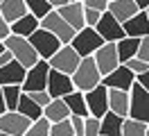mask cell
<instances>
[{"mask_svg": "<svg viewBox=\"0 0 149 136\" xmlns=\"http://www.w3.org/2000/svg\"><path fill=\"white\" fill-rule=\"evenodd\" d=\"M11 59H14V57H11V52L7 50V48H5V50L0 52V66H5V63H9Z\"/></svg>", "mask_w": 149, "mask_h": 136, "instance_id": "60d3db41", "label": "cell"}, {"mask_svg": "<svg viewBox=\"0 0 149 136\" xmlns=\"http://www.w3.org/2000/svg\"><path fill=\"white\" fill-rule=\"evenodd\" d=\"M70 80H72L74 91H81V93H84V91L95 89V86L102 82V75L97 70L93 57H81V59H79V66H77L74 73L70 75Z\"/></svg>", "mask_w": 149, "mask_h": 136, "instance_id": "6da1fadb", "label": "cell"}, {"mask_svg": "<svg viewBox=\"0 0 149 136\" xmlns=\"http://www.w3.org/2000/svg\"><path fill=\"white\" fill-rule=\"evenodd\" d=\"M50 136H74L70 120H61V123H50Z\"/></svg>", "mask_w": 149, "mask_h": 136, "instance_id": "4dcf8cb0", "label": "cell"}, {"mask_svg": "<svg viewBox=\"0 0 149 136\" xmlns=\"http://www.w3.org/2000/svg\"><path fill=\"white\" fill-rule=\"evenodd\" d=\"M145 136H149V127H147V132H145Z\"/></svg>", "mask_w": 149, "mask_h": 136, "instance_id": "681fc988", "label": "cell"}, {"mask_svg": "<svg viewBox=\"0 0 149 136\" xmlns=\"http://www.w3.org/2000/svg\"><path fill=\"white\" fill-rule=\"evenodd\" d=\"M25 14H27L25 0H2V2H0V16L5 18L9 25L16 20V18L25 16Z\"/></svg>", "mask_w": 149, "mask_h": 136, "instance_id": "7402d4cb", "label": "cell"}, {"mask_svg": "<svg viewBox=\"0 0 149 136\" xmlns=\"http://www.w3.org/2000/svg\"><path fill=\"white\" fill-rule=\"evenodd\" d=\"M133 82H136V75L124 63H120L118 68H113L111 73H106L102 77V84L106 89H118V91H129L133 86Z\"/></svg>", "mask_w": 149, "mask_h": 136, "instance_id": "7c38bea8", "label": "cell"}, {"mask_svg": "<svg viewBox=\"0 0 149 136\" xmlns=\"http://www.w3.org/2000/svg\"><path fill=\"white\" fill-rule=\"evenodd\" d=\"M25 7H27V11L32 16H36L38 20L45 16L47 11H52V7H50L47 0H25Z\"/></svg>", "mask_w": 149, "mask_h": 136, "instance_id": "f546056e", "label": "cell"}, {"mask_svg": "<svg viewBox=\"0 0 149 136\" xmlns=\"http://www.w3.org/2000/svg\"><path fill=\"white\" fill-rule=\"evenodd\" d=\"M0 136H11V134H7V132H0Z\"/></svg>", "mask_w": 149, "mask_h": 136, "instance_id": "f6af8a7d", "label": "cell"}, {"mask_svg": "<svg viewBox=\"0 0 149 136\" xmlns=\"http://www.w3.org/2000/svg\"><path fill=\"white\" fill-rule=\"evenodd\" d=\"M84 100H86V109H88V116L102 118L109 111V89L104 86L102 82L91 91H84Z\"/></svg>", "mask_w": 149, "mask_h": 136, "instance_id": "9c48e42d", "label": "cell"}, {"mask_svg": "<svg viewBox=\"0 0 149 136\" xmlns=\"http://www.w3.org/2000/svg\"><path fill=\"white\" fill-rule=\"evenodd\" d=\"M47 73H50V63L45 59H38L34 66H29L25 70V80L20 84L23 93H34V91H45L47 84Z\"/></svg>", "mask_w": 149, "mask_h": 136, "instance_id": "8992f818", "label": "cell"}, {"mask_svg": "<svg viewBox=\"0 0 149 136\" xmlns=\"http://www.w3.org/2000/svg\"><path fill=\"white\" fill-rule=\"evenodd\" d=\"M122 30H124V34L127 36H147L149 34V20H147V14L145 11H138V14H133L129 20H124L122 23Z\"/></svg>", "mask_w": 149, "mask_h": 136, "instance_id": "e0dca14e", "label": "cell"}, {"mask_svg": "<svg viewBox=\"0 0 149 136\" xmlns=\"http://www.w3.org/2000/svg\"><path fill=\"white\" fill-rule=\"evenodd\" d=\"M102 36L95 32V27H81L79 32H74L72 41H70V45H72V50L79 57H91V54L102 45Z\"/></svg>", "mask_w": 149, "mask_h": 136, "instance_id": "52a82bcc", "label": "cell"}, {"mask_svg": "<svg viewBox=\"0 0 149 136\" xmlns=\"http://www.w3.org/2000/svg\"><path fill=\"white\" fill-rule=\"evenodd\" d=\"M2 45L7 48L11 52V57L16 59V61L27 70L29 66H34V63L38 61V54L34 52V48H32V43H29L25 36H14V34H9L5 41H2Z\"/></svg>", "mask_w": 149, "mask_h": 136, "instance_id": "7a4b0ae2", "label": "cell"}, {"mask_svg": "<svg viewBox=\"0 0 149 136\" xmlns=\"http://www.w3.org/2000/svg\"><path fill=\"white\" fill-rule=\"evenodd\" d=\"M84 136H100V118L95 116L84 118Z\"/></svg>", "mask_w": 149, "mask_h": 136, "instance_id": "1f68e13d", "label": "cell"}, {"mask_svg": "<svg viewBox=\"0 0 149 136\" xmlns=\"http://www.w3.org/2000/svg\"><path fill=\"white\" fill-rule=\"evenodd\" d=\"M79 59H81V57L72 50V45L65 43V45H61V48H59L50 59H47V63H50V68H52V70L65 73V75H72L74 68L79 66Z\"/></svg>", "mask_w": 149, "mask_h": 136, "instance_id": "ba28073f", "label": "cell"}, {"mask_svg": "<svg viewBox=\"0 0 149 136\" xmlns=\"http://www.w3.org/2000/svg\"><path fill=\"white\" fill-rule=\"evenodd\" d=\"M47 2H50V7H52V9H59L61 5H65L68 0H47Z\"/></svg>", "mask_w": 149, "mask_h": 136, "instance_id": "7bdbcfd3", "label": "cell"}, {"mask_svg": "<svg viewBox=\"0 0 149 136\" xmlns=\"http://www.w3.org/2000/svg\"><path fill=\"white\" fill-rule=\"evenodd\" d=\"M100 16H102V11L84 7V23H86V27H95V25H97V20H100Z\"/></svg>", "mask_w": 149, "mask_h": 136, "instance_id": "e575fe53", "label": "cell"}, {"mask_svg": "<svg viewBox=\"0 0 149 136\" xmlns=\"http://www.w3.org/2000/svg\"><path fill=\"white\" fill-rule=\"evenodd\" d=\"M16 111L23 113L25 118H29V120H36V118L43 116V109L38 107L27 93H20V100H18V104H16Z\"/></svg>", "mask_w": 149, "mask_h": 136, "instance_id": "d4e9b609", "label": "cell"}, {"mask_svg": "<svg viewBox=\"0 0 149 136\" xmlns=\"http://www.w3.org/2000/svg\"><path fill=\"white\" fill-rule=\"evenodd\" d=\"M124 66H127V68H129L133 75H140V73H145V70L149 68V63L142 61V59H138V57H131V59H127V61H124Z\"/></svg>", "mask_w": 149, "mask_h": 136, "instance_id": "d6a6232c", "label": "cell"}, {"mask_svg": "<svg viewBox=\"0 0 149 136\" xmlns=\"http://www.w3.org/2000/svg\"><path fill=\"white\" fill-rule=\"evenodd\" d=\"M2 50H5V45H2V43H0V52H2Z\"/></svg>", "mask_w": 149, "mask_h": 136, "instance_id": "c3c4849f", "label": "cell"}, {"mask_svg": "<svg viewBox=\"0 0 149 136\" xmlns=\"http://www.w3.org/2000/svg\"><path fill=\"white\" fill-rule=\"evenodd\" d=\"M63 102H65V107L70 109V116H81V118L88 116L86 100H84V93H81V91H70L68 95H63Z\"/></svg>", "mask_w": 149, "mask_h": 136, "instance_id": "cb8c5ba5", "label": "cell"}, {"mask_svg": "<svg viewBox=\"0 0 149 136\" xmlns=\"http://www.w3.org/2000/svg\"><path fill=\"white\" fill-rule=\"evenodd\" d=\"M0 2H2V0H0Z\"/></svg>", "mask_w": 149, "mask_h": 136, "instance_id": "f907efd6", "label": "cell"}, {"mask_svg": "<svg viewBox=\"0 0 149 136\" xmlns=\"http://www.w3.org/2000/svg\"><path fill=\"white\" fill-rule=\"evenodd\" d=\"M25 80V68L20 66L16 59H11L9 63L0 66V86H9V84H23Z\"/></svg>", "mask_w": 149, "mask_h": 136, "instance_id": "ac0fdd59", "label": "cell"}, {"mask_svg": "<svg viewBox=\"0 0 149 136\" xmlns=\"http://www.w3.org/2000/svg\"><path fill=\"white\" fill-rule=\"evenodd\" d=\"M34 30H38V18L36 16H32V14H25V16H20V18H16L14 23L9 25V32L14 36H25L27 39Z\"/></svg>", "mask_w": 149, "mask_h": 136, "instance_id": "44dd1931", "label": "cell"}, {"mask_svg": "<svg viewBox=\"0 0 149 136\" xmlns=\"http://www.w3.org/2000/svg\"><path fill=\"white\" fill-rule=\"evenodd\" d=\"M27 95H29L32 100H34V102H36V104H38L41 109H43V107L47 104V102L52 100V98H50V93H47V91H34V93H27Z\"/></svg>", "mask_w": 149, "mask_h": 136, "instance_id": "d590c367", "label": "cell"}, {"mask_svg": "<svg viewBox=\"0 0 149 136\" xmlns=\"http://www.w3.org/2000/svg\"><path fill=\"white\" fill-rule=\"evenodd\" d=\"M109 111H113L120 118L129 116V91L109 89Z\"/></svg>", "mask_w": 149, "mask_h": 136, "instance_id": "d6986e66", "label": "cell"}, {"mask_svg": "<svg viewBox=\"0 0 149 136\" xmlns=\"http://www.w3.org/2000/svg\"><path fill=\"white\" fill-rule=\"evenodd\" d=\"M43 118H47L50 123H61V120H68L70 118V109L65 107L63 98H52L43 107Z\"/></svg>", "mask_w": 149, "mask_h": 136, "instance_id": "ffe728a7", "label": "cell"}, {"mask_svg": "<svg viewBox=\"0 0 149 136\" xmlns=\"http://www.w3.org/2000/svg\"><path fill=\"white\" fill-rule=\"evenodd\" d=\"M106 11H109L118 23H124V20H129L133 14H138L140 9L136 7V2H133V0H109Z\"/></svg>", "mask_w": 149, "mask_h": 136, "instance_id": "2e32d148", "label": "cell"}, {"mask_svg": "<svg viewBox=\"0 0 149 136\" xmlns=\"http://www.w3.org/2000/svg\"><path fill=\"white\" fill-rule=\"evenodd\" d=\"M147 127H149V125L140 123V120H133V118H124V123H122V136H145Z\"/></svg>", "mask_w": 149, "mask_h": 136, "instance_id": "83f0119b", "label": "cell"}, {"mask_svg": "<svg viewBox=\"0 0 149 136\" xmlns=\"http://www.w3.org/2000/svg\"><path fill=\"white\" fill-rule=\"evenodd\" d=\"M27 41L32 43L34 52L38 54V59H45V61L59 50V48H61V41H59L54 34H50L47 30H43V27L34 30V32L27 36Z\"/></svg>", "mask_w": 149, "mask_h": 136, "instance_id": "277c9868", "label": "cell"}, {"mask_svg": "<svg viewBox=\"0 0 149 136\" xmlns=\"http://www.w3.org/2000/svg\"><path fill=\"white\" fill-rule=\"evenodd\" d=\"M38 27H43V30H47L50 34H54L56 39L61 41V45L70 43V41H72V36H74V30L68 25L61 16H59V11H56V9L47 11L45 16L38 20Z\"/></svg>", "mask_w": 149, "mask_h": 136, "instance_id": "5b68a950", "label": "cell"}, {"mask_svg": "<svg viewBox=\"0 0 149 136\" xmlns=\"http://www.w3.org/2000/svg\"><path fill=\"white\" fill-rule=\"evenodd\" d=\"M70 127H72V134L74 136H84V118L81 116H70Z\"/></svg>", "mask_w": 149, "mask_h": 136, "instance_id": "8d00e7d4", "label": "cell"}, {"mask_svg": "<svg viewBox=\"0 0 149 136\" xmlns=\"http://www.w3.org/2000/svg\"><path fill=\"white\" fill-rule=\"evenodd\" d=\"M136 82H138L140 86H142V89H147L149 91V68L145 73H140V75H136Z\"/></svg>", "mask_w": 149, "mask_h": 136, "instance_id": "ab89813d", "label": "cell"}, {"mask_svg": "<svg viewBox=\"0 0 149 136\" xmlns=\"http://www.w3.org/2000/svg\"><path fill=\"white\" fill-rule=\"evenodd\" d=\"M7 111V104H5V98H2V93H0V113H5Z\"/></svg>", "mask_w": 149, "mask_h": 136, "instance_id": "ee69618b", "label": "cell"}, {"mask_svg": "<svg viewBox=\"0 0 149 136\" xmlns=\"http://www.w3.org/2000/svg\"><path fill=\"white\" fill-rule=\"evenodd\" d=\"M0 93H2V98H5V104H7V111H16V104H18L20 100V84H9V86H0Z\"/></svg>", "mask_w": 149, "mask_h": 136, "instance_id": "4316f807", "label": "cell"}, {"mask_svg": "<svg viewBox=\"0 0 149 136\" xmlns=\"http://www.w3.org/2000/svg\"><path fill=\"white\" fill-rule=\"evenodd\" d=\"M9 34H11V32H9V23H7L5 18L0 16V43H2V41H5Z\"/></svg>", "mask_w": 149, "mask_h": 136, "instance_id": "f35d334b", "label": "cell"}, {"mask_svg": "<svg viewBox=\"0 0 149 136\" xmlns=\"http://www.w3.org/2000/svg\"><path fill=\"white\" fill-rule=\"evenodd\" d=\"M95 32L102 36L104 43H115V41H120V39L127 36L124 30H122V23H118L109 11H102V16L97 20V25H95Z\"/></svg>", "mask_w": 149, "mask_h": 136, "instance_id": "8fae6325", "label": "cell"}, {"mask_svg": "<svg viewBox=\"0 0 149 136\" xmlns=\"http://www.w3.org/2000/svg\"><path fill=\"white\" fill-rule=\"evenodd\" d=\"M68 2H81V0H68Z\"/></svg>", "mask_w": 149, "mask_h": 136, "instance_id": "7dc6e473", "label": "cell"}, {"mask_svg": "<svg viewBox=\"0 0 149 136\" xmlns=\"http://www.w3.org/2000/svg\"><path fill=\"white\" fill-rule=\"evenodd\" d=\"M93 61L97 66V70L100 75H106V73H111L113 68H118L120 66V57H118V50H115V43H102L93 54Z\"/></svg>", "mask_w": 149, "mask_h": 136, "instance_id": "30bf717a", "label": "cell"}, {"mask_svg": "<svg viewBox=\"0 0 149 136\" xmlns=\"http://www.w3.org/2000/svg\"><path fill=\"white\" fill-rule=\"evenodd\" d=\"M81 5L88 9H97V11H106L109 7V0H81Z\"/></svg>", "mask_w": 149, "mask_h": 136, "instance_id": "74e56055", "label": "cell"}, {"mask_svg": "<svg viewBox=\"0 0 149 136\" xmlns=\"http://www.w3.org/2000/svg\"><path fill=\"white\" fill-rule=\"evenodd\" d=\"M29 118H25L18 111H5L0 113V132H7L11 136H23L29 127Z\"/></svg>", "mask_w": 149, "mask_h": 136, "instance_id": "4fadbf2b", "label": "cell"}, {"mask_svg": "<svg viewBox=\"0 0 149 136\" xmlns=\"http://www.w3.org/2000/svg\"><path fill=\"white\" fill-rule=\"evenodd\" d=\"M56 11H59V16L63 18L74 32H79L81 27H86V23H84V5H81V2H65V5H61Z\"/></svg>", "mask_w": 149, "mask_h": 136, "instance_id": "9a60e30c", "label": "cell"}, {"mask_svg": "<svg viewBox=\"0 0 149 136\" xmlns=\"http://www.w3.org/2000/svg\"><path fill=\"white\" fill-rule=\"evenodd\" d=\"M45 91L50 93V98H63V95H68L70 91H74V86H72L70 75L59 73V70H52V68H50V73H47Z\"/></svg>", "mask_w": 149, "mask_h": 136, "instance_id": "5bb4252c", "label": "cell"}, {"mask_svg": "<svg viewBox=\"0 0 149 136\" xmlns=\"http://www.w3.org/2000/svg\"><path fill=\"white\" fill-rule=\"evenodd\" d=\"M23 136H50V120L47 118H36V120H32L27 127V132Z\"/></svg>", "mask_w": 149, "mask_h": 136, "instance_id": "f1b7e54d", "label": "cell"}, {"mask_svg": "<svg viewBox=\"0 0 149 136\" xmlns=\"http://www.w3.org/2000/svg\"><path fill=\"white\" fill-rule=\"evenodd\" d=\"M127 118L149 125V91L142 89L138 82H133V86L129 89V116Z\"/></svg>", "mask_w": 149, "mask_h": 136, "instance_id": "3957f363", "label": "cell"}, {"mask_svg": "<svg viewBox=\"0 0 149 136\" xmlns=\"http://www.w3.org/2000/svg\"><path fill=\"white\" fill-rule=\"evenodd\" d=\"M122 123L124 118L115 116L113 111H106L100 118V136H122Z\"/></svg>", "mask_w": 149, "mask_h": 136, "instance_id": "603a6c76", "label": "cell"}, {"mask_svg": "<svg viewBox=\"0 0 149 136\" xmlns=\"http://www.w3.org/2000/svg\"><path fill=\"white\" fill-rule=\"evenodd\" d=\"M138 41L140 39H136V36H124L120 41H115V50H118L120 63H124L127 59H131V57H136V52H138Z\"/></svg>", "mask_w": 149, "mask_h": 136, "instance_id": "484cf974", "label": "cell"}, {"mask_svg": "<svg viewBox=\"0 0 149 136\" xmlns=\"http://www.w3.org/2000/svg\"><path fill=\"white\" fill-rule=\"evenodd\" d=\"M145 14H147V20H149V7H147V9H145Z\"/></svg>", "mask_w": 149, "mask_h": 136, "instance_id": "bcb514c9", "label": "cell"}, {"mask_svg": "<svg viewBox=\"0 0 149 136\" xmlns=\"http://www.w3.org/2000/svg\"><path fill=\"white\" fill-rule=\"evenodd\" d=\"M136 57L149 63V34H147V36H140V41H138V52H136Z\"/></svg>", "mask_w": 149, "mask_h": 136, "instance_id": "836d02e7", "label": "cell"}, {"mask_svg": "<svg viewBox=\"0 0 149 136\" xmlns=\"http://www.w3.org/2000/svg\"><path fill=\"white\" fill-rule=\"evenodd\" d=\"M133 2H136V7H138L140 11H145V9L149 7V0H133Z\"/></svg>", "mask_w": 149, "mask_h": 136, "instance_id": "b9f144b4", "label": "cell"}]
</instances>
